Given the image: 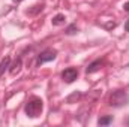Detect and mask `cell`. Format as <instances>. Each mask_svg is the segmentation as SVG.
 <instances>
[{
	"instance_id": "cell-1",
	"label": "cell",
	"mask_w": 129,
	"mask_h": 127,
	"mask_svg": "<svg viewBox=\"0 0 129 127\" xmlns=\"http://www.w3.org/2000/svg\"><path fill=\"white\" fill-rule=\"evenodd\" d=\"M44 109V102L39 97H32L27 103H26V114L30 118H36L42 114Z\"/></svg>"
},
{
	"instance_id": "cell-2",
	"label": "cell",
	"mask_w": 129,
	"mask_h": 127,
	"mask_svg": "<svg viewBox=\"0 0 129 127\" xmlns=\"http://www.w3.org/2000/svg\"><path fill=\"white\" fill-rule=\"evenodd\" d=\"M129 103V94L125 90H117L110 96V106L114 108H122Z\"/></svg>"
},
{
	"instance_id": "cell-3",
	"label": "cell",
	"mask_w": 129,
	"mask_h": 127,
	"mask_svg": "<svg viewBox=\"0 0 129 127\" xmlns=\"http://www.w3.org/2000/svg\"><path fill=\"white\" fill-rule=\"evenodd\" d=\"M56 55H57V52H56L54 49H45V51H42V52L39 54L36 63H38V66H41V64H44V63L53 61V60L56 58Z\"/></svg>"
},
{
	"instance_id": "cell-4",
	"label": "cell",
	"mask_w": 129,
	"mask_h": 127,
	"mask_svg": "<svg viewBox=\"0 0 129 127\" xmlns=\"http://www.w3.org/2000/svg\"><path fill=\"white\" fill-rule=\"evenodd\" d=\"M77 78H78V70L75 67H68V69H64L62 72V79L64 82H68V84L74 82Z\"/></svg>"
},
{
	"instance_id": "cell-5",
	"label": "cell",
	"mask_w": 129,
	"mask_h": 127,
	"mask_svg": "<svg viewBox=\"0 0 129 127\" xmlns=\"http://www.w3.org/2000/svg\"><path fill=\"white\" fill-rule=\"evenodd\" d=\"M102 60H95L93 63H90L89 66H87V69H86V72L87 73H95V72H98L101 67H102Z\"/></svg>"
},
{
	"instance_id": "cell-6",
	"label": "cell",
	"mask_w": 129,
	"mask_h": 127,
	"mask_svg": "<svg viewBox=\"0 0 129 127\" xmlns=\"http://www.w3.org/2000/svg\"><path fill=\"white\" fill-rule=\"evenodd\" d=\"M9 64H11V58L9 57H5L2 61H0V76L5 73V70L9 67Z\"/></svg>"
},
{
	"instance_id": "cell-7",
	"label": "cell",
	"mask_w": 129,
	"mask_h": 127,
	"mask_svg": "<svg viewBox=\"0 0 129 127\" xmlns=\"http://www.w3.org/2000/svg\"><path fill=\"white\" fill-rule=\"evenodd\" d=\"M11 69H9V72L12 73V75H15V73H18L20 72V69H21V58H18L15 63L12 64V66H9Z\"/></svg>"
},
{
	"instance_id": "cell-8",
	"label": "cell",
	"mask_w": 129,
	"mask_h": 127,
	"mask_svg": "<svg viewBox=\"0 0 129 127\" xmlns=\"http://www.w3.org/2000/svg\"><path fill=\"white\" fill-rule=\"evenodd\" d=\"M64 21H66L64 15L59 14V15H56V17L53 18V26H62V24H64Z\"/></svg>"
},
{
	"instance_id": "cell-9",
	"label": "cell",
	"mask_w": 129,
	"mask_h": 127,
	"mask_svg": "<svg viewBox=\"0 0 129 127\" xmlns=\"http://www.w3.org/2000/svg\"><path fill=\"white\" fill-rule=\"evenodd\" d=\"M111 121H113V117H111V115H107V117H101V118L98 120V124H99V126H108Z\"/></svg>"
},
{
	"instance_id": "cell-10",
	"label": "cell",
	"mask_w": 129,
	"mask_h": 127,
	"mask_svg": "<svg viewBox=\"0 0 129 127\" xmlns=\"http://www.w3.org/2000/svg\"><path fill=\"white\" fill-rule=\"evenodd\" d=\"M80 97H81V93H80V91H77V93H74L72 96H69V97H68V103H74V102H75V100H78Z\"/></svg>"
},
{
	"instance_id": "cell-11",
	"label": "cell",
	"mask_w": 129,
	"mask_h": 127,
	"mask_svg": "<svg viewBox=\"0 0 129 127\" xmlns=\"http://www.w3.org/2000/svg\"><path fill=\"white\" fill-rule=\"evenodd\" d=\"M77 32H78V29H77V26H75V24H71V26H69V27L66 29V32H64V33L71 36V34H75Z\"/></svg>"
},
{
	"instance_id": "cell-12",
	"label": "cell",
	"mask_w": 129,
	"mask_h": 127,
	"mask_svg": "<svg viewBox=\"0 0 129 127\" xmlns=\"http://www.w3.org/2000/svg\"><path fill=\"white\" fill-rule=\"evenodd\" d=\"M123 9H125V11H128V12H129V2H126V3L123 5Z\"/></svg>"
},
{
	"instance_id": "cell-13",
	"label": "cell",
	"mask_w": 129,
	"mask_h": 127,
	"mask_svg": "<svg viewBox=\"0 0 129 127\" xmlns=\"http://www.w3.org/2000/svg\"><path fill=\"white\" fill-rule=\"evenodd\" d=\"M125 30H126V32H129V20L125 23Z\"/></svg>"
},
{
	"instance_id": "cell-14",
	"label": "cell",
	"mask_w": 129,
	"mask_h": 127,
	"mask_svg": "<svg viewBox=\"0 0 129 127\" xmlns=\"http://www.w3.org/2000/svg\"><path fill=\"white\" fill-rule=\"evenodd\" d=\"M14 2H15V3H21L23 0H14Z\"/></svg>"
},
{
	"instance_id": "cell-15",
	"label": "cell",
	"mask_w": 129,
	"mask_h": 127,
	"mask_svg": "<svg viewBox=\"0 0 129 127\" xmlns=\"http://www.w3.org/2000/svg\"><path fill=\"white\" fill-rule=\"evenodd\" d=\"M128 124H129V120H128Z\"/></svg>"
}]
</instances>
